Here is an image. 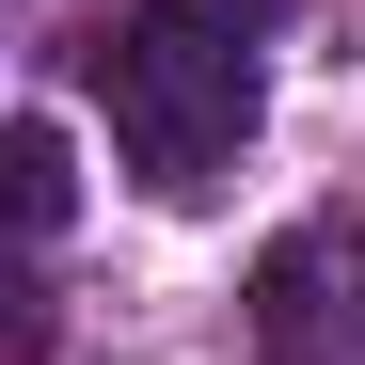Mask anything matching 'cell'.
<instances>
[{"mask_svg": "<svg viewBox=\"0 0 365 365\" xmlns=\"http://www.w3.org/2000/svg\"><path fill=\"white\" fill-rule=\"evenodd\" d=\"M32 349H48V270L0 255V365H32Z\"/></svg>", "mask_w": 365, "mask_h": 365, "instance_id": "277c9868", "label": "cell"}, {"mask_svg": "<svg viewBox=\"0 0 365 365\" xmlns=\"http://www.w3.org/2000/svg\"><path fill=\"white\" fill-rule=\"evenodd\" d=\"M80 207V175H64V128H0V255H48V222Z\"/></svg>", "mask_w": 365, "mask_h": 365, "instance_id": "3957f363", "label": "cell"}, {"mask_svg": "<svg viewBox=\"0 0 365 365\" xmlns=\"http://www.w3.org/2000/svg\"><path fill=\"white\" fill-rule=\"evenodd\" d=\"M80 80H96V111H111V143H128V175L175 191V207L255 143V32L191 16V0L96 16V32H80Z\"/></svg>", "mask_w": 365, "mask_h": 365, "instance_id": "6da1fadb", "label": "cell"}, {"mask_svg": "<svg viewBox=\"0 0 365 365\" xmlns=\"http://www.w3.org/2000/svg\"><path fill=\"white\" fill-rule=\"evenodd\" d=\"M255 349L270 365H334V222H286L255 270Z\"/></svg>", "mask_w": 365, "mask_h": 365, "instance_id": "7a4b0ae2", "label": "cell"}, {"mask_svg": "<svg viewBox=\"0 0 365 365\" xmlns=\"http://www.w3.org/2000/svg\"><path fill=\"white\" fill-rule=\"evenodd\" d=\"M191 16H222V32H270V16H286V0H191Z\"/></svg>", "mask_w": 365, "mask_h": 365, "instance_id": "5b68a950", "label": "cell"}]
</instances>
